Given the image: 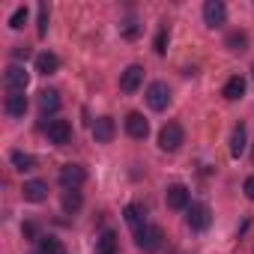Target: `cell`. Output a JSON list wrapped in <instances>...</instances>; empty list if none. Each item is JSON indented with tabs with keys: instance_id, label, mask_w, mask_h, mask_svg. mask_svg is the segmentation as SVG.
<instances>
[{
	"instance_id": "obj_1",
	"label": "cell",
	"mask_w": 254,
	"mask_h": 254,
	"mask_svg": "<svg viewBox=\"0 0 254 254\" xmlns=\"http://www.w3.org/2000/svg\"><path fill=\"white\" fill-rule=\"evenodd\" d=\"M162 239H165V233H162V227H159V224H147L141 233H135V245H138L144 254L159 251V248H162Z\"/></svg>"
},
{
	"instance_id": "obj_2",
	"label": "cell",
	"mask_w": 254,
	"mask_h": 254,
	"mask_svg": "<svg viewBox=\"0 0 254 254\" xmlns=\"http://www.w3.org/2000/svg\"><path fill=\"white\" fill-rule=\"evenodd\" d=\"M183 126L180 123H168V126H162V132H159V150H165V153H177L180 147H183Z\"/></svg>"
},
{
	"instance_id": "obj_3",
	"label": "cell",
	"mask_w": 254,
	"mask_h": 254,
	"mask_svg": "<svg viewBox=\"0 0 254 254\" xmlns=\"http://www.w3.org/2000/svg\"><path fill=\"white\" fill-rule=\"evenodd\" d=\"M147 105H150L153 111H165V108L171 105V87H168L165 81H153V84L147 87Z\"/></svg>"
},
{
	"instance_id": "obj_4",
	"label": "cell",
	"mask_w": 254,
	"mask_h": 254,
	"mask_svg": "<svg viewBox=\"0 0 254 254\" xmlns=\"http://www.w3.org/2000/svg\"><path fill=\"white\" fill-rule=\"evenodd\" d=\"M209 221H212V215H209V206H206V203H189V209H186V224H189L191 230H206Z\"/></svg>"
},
{
	"instance_id": "obj_5",
	"label": "cell",
	"mask_w": 254,
	"mask_h": 254,
	"mask_svg": "<svg viewBox=\"0 0 254 254\" xmlns=\"http://www.w3.org/2000/svg\"><path fill=\"white\" fill-rule=\"evenodd\" d=\"M84 180H87V171H84L81 165H63V168H60V186H63L66 191L81 189Z\"/></svg>"
},
{
	"instance_id": "obj_6",
	"label": "cell",
	"mask_w": 254,
	"mask_h": 254,
	"mask_svg": "<svg viewBox=\"0 0 254 254\" xmlns=\"http://www.w3.org/2000/svg\"><path fill=\"white\" fill-rule=\"evenodd\" d=\"M45 135H48L51 144L66 147V144L72 141V126H69L66 120H51V123H48V129H45Z\"/></svg>"
},
{
	"instance_id": "obj_7",
	"label": "cell",
	"mask_w": 254,
	"mask_h": 254,
	"mask_svg": "<svg viewBox=\"0 0 254 254\" xmlns=\"http://www.w3.org/2000/svg\"><path fill=\"white\" fill-rule=\"evenodd\" d=\"M3 84H6L9 93H24L27 84H30V75L24 72V66H9L6 75H3Z\"/></svg>"
},
{
	"instance_id": "obj_8",
	"label": "cell",
	"mask_w": 254,
	"mask_h": 254,
	"mask_svg": "<svg viewBox=\"0 0 254 254\" xmlns=\"http://www.w3.org/2000/svg\"><path fill=\"white\" fill-rule=\"evenodd\" d=\"M203 21H206V27H221L227 21V6L221 0H206L203 3Z\"/></svg>"
},
{
	"instance_id": "obj_9",
	"label": "cell",
	"mask_w": 254,
	"mask_h": 254,
	"mask_svg": "<svg viewBox=\"0 0 254 254\" xmlns=\"http://www.w3.org/2000/svg\"><path fill=\"white\" fill-rule=\"evenodd\" d=\"M126 132H129L135 141H144L147 135H150V123L144 120V114H138V111H132L129 117H126Z\"/></svg>"
},
{
	"instance_id": "obj_10",
	"label": "cell",
	"mask_w": 254,
	"mask_h": 254,
	"mask_svg": "<svg viewBox=\"0 0 254 254\" xmlns=\"http://www.w3.org/2000/svg\"><path fill=\"white\" fill-rule=\"evenodd\" d=\"M141 84H144V66H129L120 75V90L123 93H135Z\"/></svg>"
},
{
	"instance_id": "obj_11",
	"label": "cell",
	"mask_w": 254,
	"mask_h": 254,
	"mask_svg": "<svg viewBox=\"0 0 254 254\" xmlns=\"http://www.w3.org/2000/svg\"><path fill=\"white\" fill-rule=\"evenodd\" d=\"M114 135H117V126H114L111 117H99L93 123V138H96V144H111Z\"/></svg>"
},
{
	"instance_id": "obj_12",
	"label": "cell",
	"mask_w": 254,
	"mask_h": 254,
	"mask_svg": "<svg viewBox=\"0 0 254 254\" xmlns=\"http://www.w3.org/2000/svg\"><path fill=\"white\" fill-rule=\"evenodd\" d=\"M123 215H126V224H129L135 233H141L147 227V209L141 203H129V206L123 209Z\"/></svg>"
},
{
	"instance_id": "obj_13",
	"label": "cell",
	"mask_w": 254,
	"mask_h": 254,
	"mask_svg": "<svg viewBox=\"0 0 254 254\" xmlns=\"http://www.w3.org/2000/svg\"><path fill=\"white\" fill-rule=\"evenodd\" d=\"M165 200H168L171 209H189V189L183 183H174V186H168Z\"/></svg>"
},
{
	"instance_id": "obj_14",
	"label": "cell",
	"mask_w": 254,
	"mask_h": 254,
	"mask_svg": "<svg viewBox=\"0 0 254 254\" xmlns=\"http://www.w3.org/2000/svg\"><path fill=\"white\" fill-rule=\"evenodd\" d=\"M21 197L30 200V203H42V200L48 197V183H42V180H30V183H24Z\"/></svg>"
},
{
	"instance_id": "obj_15",
	"label": "cell",
	"mask_w": 254,
	"mask_h": 254,
	"mask_svg": "<svg viewBox=\"0 0 254 254\" xmlns=\"http://www.w3.org/2000/svg\"><path fill=\"white\" fill-rule=\"evenodd\" d=\"M60 69V60H57V54H51V51H42V54H36V72L39 75H54Z\"/></svg>"
},
{
	"instance_id": "obj_16",
	"label": "cell",
	"mask_w": 254,
	"mask_h": 254,
	"mask_svg": "<svg viewBox=\"0 0 254 254\" xmlns=\"http://www.w3.org/2000/svg\"><path fill=\"white\" fill-rule=\"evenodd\" d=\"M117 245H120L117 233L114 230H102L99 239H96V254H117Z\"/></svg>"
},
{
	"instance_id": "obj_17",
	"label": "cell",
	"mask_w": 254,
	"mask_h": 254,
	"mask_svg": "<svg viewBox=\"0 0 254 254\" xmlns=\"http://www.w3.org/2000/svg\"><path fill=\"white\" fill-rule=\"evenodd\" d=\"M6 114L9 117H24L27 114V96L24 93H9L6 96Z\"/></svg>"
},
{
	"instance_id": "obj_18",
	"label": "cell",
	"mask_w": 254,
	"mask_h": 254,
	"mask_svg": "<svg viewBox=\"0 0 254 254\" xmlns=\"http://www.w3.org/2000/svg\"><path fill=\"white\" fill-rule=\"evenodd\" d=\"M242 93H245V78H242V75L227 78V84H224V99H227V102H236Z\"/></svg>"
},
{
	"instance_id": "obj_19",
	"label": "cell",
	"mask_w": 254,
	"mask_h": 254,
	"mask_svg": "<svg viewBox=\"0 0 254 254\" xmlns=\"http://www.w3.org/2000/svg\"><path fill=\"white\" fill-rule=\"evenodd\" d=\"M60 108V93L57 90H42L39 93V111L42 114H54Z\"/></svg>"
},
{
	"instance_id": "obj_20",
	"label": "cell",
	"mask_w": 254,
	"mask_h": 254,
	"mask_svg": "<svg viewBox=\"0 0 254 254\" xmlns=\"http://www.w3.org/2000/svg\"><path fill=\"white\" fill-rule=\"evenodd\" d=\"M242 153H245V126L239 123L236 129H233V135H230V156L239 159Z\"/></svg>"
},
{
	"instance_id": "obj_21",
	"label": "cell",
	"mask_w": 254,
	"mask_h": 254,
	"mask_svg": "<svg viewBox=\"0 0 254 254\" xmlns=\"http://www.w3.org/2000/svg\"><path fill=\"white\" fill-rule=\"evenodd\" d=\"M9 159H12L15 171H21V174H27V171H36V159H33L30 153H21V150H15Z\"/></svg>"
},
{
	"instance_id": "obj_22",
	"label": "cell",
	"mask_w": 254,
	"mask_h": 254,
	"mask_svg": "<svg viewBox=\"0 0 254 254\" xmlns=\"http://www.w3.org/2000/svg\"><path fill=\"white\" fill-rule=\"evenodd\" d=\"M39 254H66V248L57 236H42L39 239Z\"/></svg>"
},
{
	"instance_id": "obj_23",
	"label": "cell",
	"mask_w": 254,
	"mask_h": 254,
	"mask_svg": "<svg viewBox=\"0 0 254 254\" xmlns=\"http://www.w3.org/2000/svg\"><path fill=\"white\" fill-rule=\"evenodd\" d=\"M224 45H227L230 51H245V48H248V36H245L242 30H233V33L227 36V42H224Z\"/></svg>"
},
{
	"instance_id": "obj_24",
	"label": "cell",
	"mask_w": 254,
	"mask_h": 254,
	"mask_svg": "<svg viewBox=\"0 0 254 254\" xmlns=\"http://www.w3.org/2000/svg\"><path fill=\"white\" fill-rule=\"evenodd\" d=\"M81 203H84V200H81V191H78V189H75V191H63V209H66V212H78Z\"/></svg>"
},
{
	"instance_id": "obj_25",
	"label": "cell",
	"mask_w": 254,
	"mask_h": 254,
	"mask_svg": "<svg viewBox=\"0 0 254 254\" xmlns=\"http://www.w3.org/2000/svg\"><path fill=\"white\" fill-rule=\"evenodd\" d=\"M24 21H27V6H18V9L12 12V18H9V27H12V30H21Z\"/></svg>"
},
{
	"instance_id": "obj_26",
	"label": "cell",
	"mask_w": 254,
	"mask_h": 254,
	"mask_svg": "<svg viewBox=\"0 0 254 254\" xmlns=\"http://www.w3.org/2000/svg\"><path fill=\"white\" fill-rule=\"evenodd\" d=\"M168 39H171V33H168V27H162V30L156 33V42H153L156 54H165V51H168Z\"/></svg>"
},
{
	"instance_id": "obj_27",
	"label": "cell",
	"mask_w": 254,
	"mask_h": 254,
	"mask_svg": "<svg viewBox=\"0 0 254 254\" xmlns=\"http://www.w3.org/2000/svg\"><path fill=\"white\" fill-rule=\"evenodd\" d=\"M36 30H39V36L48 33V6H45V3H39V21H36Z\"/></svg>"
},
{
	"instance_id": "obj_28",
	"label": "cell",
	"mask_w": 254,
	"mask_h": 254,
	"mask_svg": "<svg viewBox=\"0 0 254 254\" xmlns=\"http://www.w3.org/2000/svg\"><path fill=\"white\" fill-rule=\"evenodd\" d=\"M120 33H123V36H126V39H135V36H138V33H141V27H138V24H132V21H129V24H126V27H123V30H120Z\"/></svg>"
},
{
	"instance_id": "obj_29",
	"label": "cell",
	"mask_w": 254,
	"mask_h": 254,
	"mask_svg": "<svg viewBox=\"0 0 254 254\" xmlns=\"http://www.w3.org/2000/svg\"><path fill=\"white\" fill-rule=\"evenodd\" d=\"M12 57H15V60H27V57H30V48H27V45H15V48H12Z\"/></svg>"
},
{
	"instance_id": "obj_30",
	"label": "cell",
	"mask_w": 254,
	"mask_h": 254,
	"mask_svg": "<svg viewBox=\"0 0 254 254\" xmlns=\"http://www.w3.org/2000/svg\"><path fill=\"white\" fill-rule=\"evenodd\" d=\"M21 233H24L27 239H42V236H36V224H33V221H27V224L21 227Z\"/></svg>"
},
{
	"instance_id": "obj_31",
	"label": "cell",
	"mask_w": 254,
	"mask_h": 254,
	"mask_svg": "<svg viewBox=\"0 0 254 254\" xmlns=\"http://www.w3.org/2000/svg\"><path fill=\"white\" fill-rule=\"evenodd\" d=\"M242 189H245V197H248V200H254V177H248Z\"/></svg>"
}]
</instances>
